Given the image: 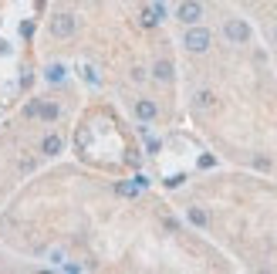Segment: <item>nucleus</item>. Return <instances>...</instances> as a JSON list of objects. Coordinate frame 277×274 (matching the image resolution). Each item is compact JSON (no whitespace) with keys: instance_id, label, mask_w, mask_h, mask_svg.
<instances>
[{"instance_id":"5","label":"nucleus","mask_w":277,"mask_h":274,"mask_svg":"<svg viewBox=\"0 0 277 274\" xmlns=\"http://www.w3.org/2000/svg\"><path fill=\"white\" fill-rule=\"evenodd\" d=\"M135 115H139L142 122H152L155 115H159V105L149 102V98H139V102H135Z\"/></svg>"},{"instance_id":"4","label":"nucleus","mask_w":277,"mask_h":274,"mask_svg":"<svg viewBox=\"0 0 277 274\" xmlns=\"http://www.w3.org/2000/svg\"><path fill=\"white\" fill-rule=\"evenodd\" d=\"M176 17H179L183 24H200L203 7L196 4V0H183V4H179V11H176Z\"/></svg>"},{"instance_id":"9","label":"nucleus","mask_w":277,"mask_h":274,"mask_svg":"<svg viewBox=\"0 0 277 274\" xmlns=\"http://www.w3.org/2000/svg\"><path fill=\"white\" fill-rule=\"evenodd\" d=\"M189 220H193L196 227H206V213H203V210H196V206L189 210Z\"/></svg>"},{"instance_id":"6","label":"nucleus","mask_w":277,"mask_h":274,"mask_svg":"<svg viewBox=\"0 0 277 274\" xmlns=\"http://www.w3.org/2000/svg\"><path fill=\"white\" fill-rule=\"evenodd\" d=\"M152 75H155L159 81H173V65H169V61H155Z\"/></svg>"},{"instance_id":"3","label":"nucleus","mask_w":277,"mask_h":274,"mask_svg":"<svg viewBox=\"0 0 277 274\" xmlns=\"http://www.w3.org/2000/svg\"><path fill=\"white\" fill-rule=\"evenodd\" d=\"M51 34L54 37H71L75 34V17H71V14H54V17H51Z\"/></svg>"},{"instance_id":"2","label":"nucleus","mask_w":277,"mask_h":274,"mask_svg":"<svg viewBox=\"0 0 277 274\" xmlns=\"http://www.w3.org/2000/svg\"><path fill=\"white\" fill-rule=\"evenodd\" d=\"M223 34H227V41H233V44H247V41H250V27H247L244 21L230 17V21L223 24Z\"/></svg>"},{"instance_id":"11","label":"nucleus","mask_w":277,"mask_h":274,"mask_svg":"<svg viewBox=\"0 0 277 274\" xmlns=\"http://www.w3.org/2000/svg\"><path fill=\"white\" fill-rule=\"evenodd\" d=\"M119 193H122V196H135V186H132V183H122V186H119Z\"/></svg>"},{"instance_id":"1","label":"nucleus","mask_w":277,"mask_h":274,"mask_svg":"<svg viewBox=\"0 0 277 274\" xmlns=\"http://www.w3.org/2000/svg\"><path fill=\"white\" fill-rule=\"evenodd\" d=\"M183 44H186V51H193V54H203V51L210 47V31H206V27H196V24H189Z\"/></svg>"},{"instance_id":"7","label":"nucleus","mask_w":277,"mask_h":274,"mask_svg":"<svg viewBox=\"0 0 277 274\" xmlns=\"http://www.w3.org/2000/svg\"><path fill=\"white\" fill-rule=\"evenodd\" d=\"M37 112H41L44 122H54V119H58V105L54 102H44V105H37Z\"/></svg>"},{"instance_id":"10","label":"nucleus","mask_w":277,"mask_h":274,"mask_svg":"<svg viewBox=\"0 0 277 274\" xmlns=\"http://www.w3.org/2000/svg\"><path fill=\"white\" fill-rule=\"evenodd\" d=\"M65 78V68H61V65H51V68H47V81H61Z\"/></svg>"},{"instance_id":"8","label":"nucleus","mask_w":277,"mask_h":274,"mask_svg":"<svg viewBox=\"0 0 277 274\" xmlns=\"http://www.w3.org/2000/svg\"><path fill=\"white\" fill-rule=\"evenodd\" d=\"M41 149H44V156H58V152H61V139H58V136H47Z\"/></svg>"}]
</instances>
